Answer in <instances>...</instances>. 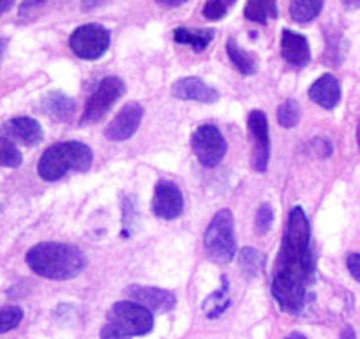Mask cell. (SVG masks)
<instances>
[{
  "mask_svg": "<svg viewBox=\"0 0 360 339\" xmlns=\"http://www.w3.org/2000/svg\"><path fill=\"white\" fill-rule=\"evenodd\" d=\"M244 16L251 22L265 25L270 18H278V6L274 2H248Z\"/></svg>",
  "mask_w": 360,
  "mask_h": 339,
  "instance_id": "22",
  "label": "cell"
},
{
  "mask_svg": "<svg viewBox=\"0 0 360 339\" xmlns=\"http://www.w3.org/2000/svg\"><path fill=\"white\" fill-rule=\"evenodd\" d=\"M22 152L16 148V145L6 140V138H0V166L18 168L22 165Z\"/></svg>",
  "mask_w": 360,
  "mask_h": 339,
  "instance_id": "25",
  "label": "cell"
},
{
  "mask_svg": "<svg viewBox=\"0 0 360 339\" xmlns=\"http://www.w3.org/2000/svg\"><path fill=\"white\" fill-rule=\"evenodd\" d=\"M184 210V196L172 181H159L152 198V212L161 219H176Z\"/></svg>",
  "mask_w": 360,
  "mask_h": 339,
  "instance_id": "9",
  "label": "cell"
},
{
  "mask_svg": "<svg viewBox=\"0 0 360 339\" xmlns=\"http://www.w3.org/2000/svg\"><path fill=\"white\" fill-rule=\"evenodd\" d=\"M6 46H8V41H6V39H0V60H2V55H4Z\"/></svg>",
  "mask_w": 360,
  "mask_h": 339,
  "instance_id": "35",
  "label": "cell"
},
{
  "mask_svg": "<svg viewBox=\"0 0 360 339\" xmlns=\"http://www.w3.org/2000/svg\"><path fill=\"white\" fill-rule=\"evenodd\" d=\"M249 131L255 138V158H252V168L263 174L269 166L270 158V140H269V119L263 112L255 110L249 113Z\"/></svg>",
  "mask_w": 360,
  "mask_h": 339,
  "instance_id": "10",
  "label": "cell"
},
{
  "mask_svg": "<svg viewBox=\"0 0 360 339\" xmlns=\"http://www.w3.org/2000/svg\"><path fill=\"white\" fill-rule=\"evenodd\" d=\"M300 120V106L299 103L293 101V99H288V101L283 103L278 108V122L281 124V127H286V129H292L299 124Z\"/></svg>",
  "mask_w": 360,
  "mask_h": 339,
  "instance_id": "24",
  "label": "cell"
},
{
  "mask_svg": "<svg viewBox=\"0 0 360 339\" xmlns=\"http://www.w3.org/2000/svg\"><path fill=\"white\" fill-rule=\"evenodd\" d=\"M108 324L119 328L126 335H145L154 328V316L147 307L133 302V300H120L112 306L106 314Z\"/></svg>",
  "mask_w": 360,
  "mask_h": 339,
  "instance_id": "5",
  "label": "cell"
},
{
  "mask_svg": "<svg viewBox=\"0 0 360 339\" xmlns=\"http://www.w3.org/2000/svg\"><path fill=\"white\" fill-rule=\"evenodd\" d=\"M172 94L179 99H184V101L216 103L219 99V92L216 89L209 87L205 82L195 78V76H188V78L175 82V85L172 87Z\"/></svg>",
  "mask_w": 360,
  "mask_h": 339,
  "instance_id": "14",
  "label": "cell"
},
{
  "mask_svg": "<svg viewBox=\"0 0 360 339\" xmlns=\"http://www.w3.org/2000/svg\"><path fill=\"white\" fill-rule=\"evenodd\" d=\"M92 166V151L82 141H60L41 155L37 174L48 182L60 181L69 172H86Z\"/></svg>",
  "mask_w": 360,
  "mask_h": 339,
  "instance_id": "3",
  "label": "cell"
},
{
  "mask_svg": "<svg viewBox=\"0 0 360 339\" xmlns=\"http://www.w3.org/2000/svg\"><path fill=\"white\" fill-rule=\"evenodd\" d=\"M228 6H230V2H219V0L207 2V4L203 6V16H205L207 20H212V22L224 18L228 13Z\"/></svg>",
  "mask_w": 360,
  "mask_h": 339,
  "instance_id": "28",
  "label": "cell"
},
{
  "mask_svg": "<svg viewBox=\"0 0 360 339\" xmlns=\"http://www.w3.org/2000/svg\"><path fill=\"white\" fill-rule=\"evenodd\" d=\"M126 295L133 302L147 307L148 311H158V313H168L175 307L176 299L172 292L161 288H148V286H129L126 290Z\"/></svg>",
  "mask_w": 360,
  "mask_h": 339,
  "instance_id": "12",
  "label": "cell"
},
{
  "mask_svg": "<svg viewBox=\"0 0 360 339\" xmlns=\"http://www.w3.org/2000/svg\"><path fill=\"white\" fill-rule=\"evenodd\" d=\"M124 94H126V83L122 79L117 78V76L105 78L99 83V87L96 89L94 94L90 96V99L86 101L79 124L86 126V124L99 122Z\"/></svg>",
  "mask_w": 360,
  "mask_h": 339,
  "instance_id": "7",
  "label": "cell"
},
{
  "mask_svg": "<svg viewBox=\"0 0 360 339\" xmlns=\"http://www.w3.org/2000/svg\"><path fill=\"white\" fill-rule=\"evenodd\" d=\"M309 98L325 110H334L341 101V85L332 75H323L311 85Z\"/></svg>",
  "mask_w": 360,
  "mask_h": 339,
  "instance_id": "16",
  "label": "cell"
},
{
  "mask_svg": "<svg viewBox=\"0 0 360 339\" xmlns=\"http://www.w3.org/2000/svg\"><path fill=\"white\" fill-rule=\"evenodd\" d=\"M281 55L285 60L293 68H306L311 60L309 43L302 34L292 32V30H283L281 39Z\"/></svg>",
  "mask_w": 360,
  "mask_h": 339,
  "instance_id": "15",
  "label": "cell"
},
{
  "mask_svg": "<svg viewBox=\"0 0 360 339\" xmlns=\"http://www.w3.org/2000/svg\"><path fill=\"white\" fill-rule=\"evenodd\" d=\"M11 8H13L11 0H0V16L4 15L6 11H9Z\"/></svg>",
  "mask_w": 360,
  "mask_h": 339,
  "instance_id": "33",
  "label": "cell"
},
{
  "mask_svg": "<svg viewBox=\"0 0 360 339\" xmlns=\"http://www.w3.org/2000/svg\"><path fill=\"white\" fill-rule=\"evenodd\" d=\"M274 224V209L270 203H262L256 212V234L265 235Z\"/></svg>",
  "mask_w": 360,
  "mask_h": 339,
  "instance_id": "27",
  "label": "cell"
},
{
  "mask_svg": "<svg viewBox=\"0 0 360 339\" xmlns=\"http://www.w3.org/2000/svg\"><path fill=\"white\" fill-rule=\"evenodd\" d=\"M356 143H359V151H360V122L356 126Z\"/></svg>",
  "mask_w": 360,
  "mask_h": 339,
  "instance_id": "36",
  "label": "cell"
},
{
  "mask_svg": "<svg viewBox=\"0 0 360 339\" xmlns=\"http://www.w3.org/2000/svg\"><path fill=\"white\" fill-rule=\"evenodd\" d=\"M207 252L214 262L228 264L237 255V242L233 235V216L230 209H223L212 217L203 237Z\"/></svg>",
  "mask_w": 360,
  "mask_h": 339,
  "instance_id": "4",
  "label": "cell"
},
{
  "mask_svg": "<svg viewBox=\"0 0 360 339\" xmlns=\"http://www.w3.org/2000/svg\"><path fill=\"white\" fill-rule=\"evenodd\" d=\"M27 265L41 278L72 279L85 269V255L76 245L64 242H41L27 252Z\"/></svg>",
  "mask_w": 360,
  "mask_h": 339,
  "instance_id": "2",
  "label": "cell"
},
{
  "mask_svg": "<svg viewBox=\"0 0 360 339\" xmlns=\"http://www.w3.org/2000/svg\"><path fill=\"white\" fill-rule=\"evenodd\" d=\"M43 112L48 117H51L57 122H65V120H71L72 115L76 112V105L71 98H68L62 92H50L46 98L43 99V105H41Z\"/></svg>",
  "mask_w": 360,
  "mask_h": 339,
  "instance_id": "17",
  "label": "cell"
},
{
  "mask_svg": "<svg viewBox=\"0 0 360 339\" xmlns=\"http://www.w3.org/2000/svg\"><path fill=\"white\" fill-rule=\"evenodd\" d=\"M0 210H2V205H0Z\"/></svg>",
  "mask_w": 360,
  "mask_h": 339,
  "instance_id": "37",
  "label": "cell"
},
{
  "mask_svg": "<svg viewBox=\"0 0 360 339\" xmlns=\"http://www.w3.org/2000/svg\"><path fill=\"white\" fill-rule=\"evenodd\" d=\"M141 119H143V106L138 105V103H129L108 124L105 136L112 141L129 140L136 133L138 127H140Z\"/></svg>",
  "mask_w": 360,
  "mask_h": 339,
  "instance_id": "11",
  "label": "cell"
},
{
  "mask_svg": "<svg viewBox=\"0 0 360 339\" xmlns=\"http://www.w3.org/2000/svg\"><path fill=\"white\" fill-rule=\"evenodd\" d=\"M313 148L314 152H316L318 155H321V158H328V155H332V143L330 140H327V138H316V140H313Z\"/></svg>",
  "mask_w": 360,
  "mask_h": 339,
  "instance_id": "30",
  "label": "cell"
},
{
  "mask_svg": "<svg viewBox=\"0 0 360 339\" xmlns=\"http://www.w3.org/2000/svg\"><path fill=\"white\" fill-rule=\"evenodd\" d=\"M339 339H356V334L355 331H353L352 325H346V327L342 328L341 334H339Z\"/></svg>",
  "mask_w": 360,
  "mask_h": 339,
  "instance_id": "32",
  "label": "cell"
},
{
  "mask_svg": "<svg viewBox=\"0 0 360 339\" xmlns=\"http://www.w3.org/2000/svg\"><path fill=\"white\" fill-rule=\"evenodd\" d=\"M230 306V297H228V278H223V286L217 292L210 293L203 302V311L207 318H217L224 313Z\"/></svg>",
  "mask_w": 360,
  "mask_h": 339,
  "instance_id": "20",
  "label": "cell"
},
{
  "mask_svg": "<svg viewBox=\"0 0 360 339\" xmlns=\"http://www.w3.org/2000/svg\"><path fill=\"white\" fill-rule=\"evenodd\" d=\"M226 51L235 68H237L242 75H255V72L258 71V60H256L255 55L248 53L244 48L238 46V44L235 43V39H228Z\"/></svg>",
  "mask_w": 360,
  "mask_h": 339,
  "instance_id": "19",
  "label": "cell"
},
{
  "mask_svg": "<svg viewBox=\"0 0 360 339\" xmlns=\"http://www.w3.org/2000/svg\"><path fill=\"white\" fill-rule=\"evenodd\" d=\"M191 145L198 161L207 168H214L219 165L226 154V140L212 124L200 126L193 134Z\"/></svg>",
  "mask_w": 360,
  "mask_h": 339,
  "instance_id": "8",
  "label": "cell"
},
{
  "mask_svg": "<svg viewBox=\"0 0 360 339\" xmlns=\"http://www.w3.org/2000/svg\"><path fill=\"white\" fill-rule=\"evenodd\" d=\"M346 265H348L352 278L356 283H360V252H349L348 258H346Z\"/></svg>",
  "mask_w": 360,
  "mask_h": 339,
  "instance_id": "29",
  "label": "cell"
},
{
  "mask_svg": "<svg viewBox=\"0 0 360 339\" xmlns=\"http://www.w3.org/2000/svg\"><path fill=\"white\" fill-rule=\"evenodd\" d=\"M23 320V309L18 306H8L0 309V334L13 331Z\"/></svg>",
  "mask_w": 360,
  "mask_h": 339,
  "instance_id": "26",
  "label": "cell"
},
{
  "mask_svg": "<svg viewBox=\"0 0 360 339\" xmlns=\"http://www.w3.org/2000/svg\"><path fill=\"white\" fill-rule=\"evenodd\" d=\"M2 134L11 143H22L27 145V147H34V145L41 143L44 136L41 124L36 119H30V117L11 119L2 127Z\"/></svg>",
  "mask_w": 360,
  "mask_h": 339,
  "instance_id": "13",
  "label": "cell"
},
{
  "mask_svg": "<svg viewBox=\"0 0 360 339\" xmlns=\"http://www.w3.org/2000/svg\"><path fill=\"white\" fill-rule=\"evenodd\" d=\"M285 339H307V338L304 334H300V332H293V334L286 335Z\"/></svg>",
  "mask_w": 360,
  "mask_h": 339,
  "instance_id": "34",
  "label": "cell"
},
{
  "mask_svg": "<svg viewBox=\"0 0 360 339\" xmlns=\"http://www.w3.org/2000/svg\"><path fill=\"white\" fill-rule=\"evenodd\" d=\"M112 44V34L99 23H86L78 27L69 36V48L76 57L83 60H98L108 51Z\"/></svg>",
  "mask_w": 360,
  "mask_h": 339,
  "instance_id": "6",
  "label": "cell"
},
{
  "mask_svg": "<svg viewBox=\"0 0 360 339\" xmlns=\"http://www.w3.org/2000/svg\"><path fill=\"white\" fill-rule=\"evenodd\" d=\"M238 265L248 276H256L265 267V255L255 248H244L238 255Z\"/></svg>",
  "mask_w": 360,
  "mask_h": 339,
  "instance_id": "23",
  "label": "cell"
},
{
  "mask_svg": "<svg viewBox=\"0 0 360 339\" xmlns=\"http://www.w3.org/2000/svg\"><path fill=\"white\" fill-rule=\"evenodd\" d=\"M323 9V2L320 0H295L290 4V15L295 22L307 23L316 18Z\"/></svg>",
  "mask_w": 360,
  "mask_h": 339,
  "instance_id": "21",
  "label": "cell"
},
{
  "mask_svg": "<svg viewBox=\"0 0 360 339\" xmlns=\"http://www.w3.org/2000/svg\"><path fill=\"white\" fill-rule=\"evenodd\" d=\"M101 339H131V338L124 334V332H120L117 327H113V325L106 324L101 331Z\"/></svg>",
  "mask_w": 360,
  "mask_h": 339,
  "instance_id": "31",
  "label": "cell"
},
{
  "mask_svg": "<svg viewBox=\"0 0 360 339\" xmlns=\"http://www.w3.org/2000/svg\"><path fill=\"white\" fill-rule=\"evenodd\" d=\"M313 271L309 221L302 207H293L272 279V293L285 313H302L307 302V286L313 278Z\"/></svg>",
  "mask_w": 360,
  "mask_h": 339,
  "instance_id": "1",
  "label": "cell"
},
{
  "mask_svg": "<svg viewBox=\"0 0 360 339\" xmlns=\"http://www.w3.org/2000/svg\"><path fill=\"white\" fill-rule=\"evenodd\" d=\"M173 37L179 44H188L195 51H203L214 39L212 30H191L186 27H179L173 30Z\"/></svg>",
  "mask_w": 360,
  "mask_h": 339,
  "instance_id": "18",
  "label": "cell"
}]
</instances>
